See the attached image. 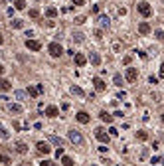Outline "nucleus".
<instances>
[{"instance_id": "nucleus-47", "label": "nucleus", "mask_w": 164, "mask_h": 166, "mask_svg": "<svg viewBox=\"0 0 164 166\" xmlns=\"http://www.w3.org/2000/svg\"><path fill=\"white\" fill-rule=\"evenodd\" d=\"M160 119H162V123H164V115H162V117H160Z\"/></svg>"}, {"instance_id": "nucleus-48", "label": "nucleus", "mask_w": 164, "mask_h": 166, "mask_svg": "<svg viewBox=\"0 0 164 166\" xmlns=\"http://www.w3.org/2000/svg\"><path fill=\"white\" fill-rule=\"evenodd\" d=\"M18 166H28V164H18Z\"/></svg>"}, {"instance_id": "nucleus-30", "label": "nucleus", "mask_w": 164, "mask_h": 166, "mask_svg": "<svg viewBox=\"0 0 164 166\" xmlns=\"http://www.w3.org/2000/svg\"><path fill=\"white\" fill-rule=\"evenodd\" d=\"M0 162H2V164H6V166L12 164V160H10V156H8V154H2V156H0Z\"/></svg>"}, {"instance_id": "nucleus-21", "label": "nucleus", "mask_w": 164, "mask_h": 166, "mask_svg": "<svg viewBox=\"0 0 164 166\" xmlns=\"http://www.w3.org/2000/svg\"><path fill=\"white\" fill-rule=\"evenodd\" d=\"M16 152L26 154V152H28V146H26V143H16Z\"/></svg>"}, {"instance_id": "nucleus-49", "label": "nucleus", "mask_w": 164, "mask_h": 166, "mask_svg": "<svg viewBox=\"0 0 164 166\" xmlns=\"http://www.w3.org/2000/svg\"><path fill=\"white\" fill-rule=\"evenodd\" d=\"M0 6H2V0H0Z\"/></svg>"}, {"instance_id": "nucleus-9", "label": "nucleus", "mask_w": 164, "mask_h": 166, "mask_svg": "<svg viewBox=\"0 0 164 166\" xmlns=\"http://www.w3.org/2000/svg\"><path fill=\"white\" fill-rule=\"evenodd\" d=\"M36 148H38V152H42V154H50V152H52V146L48 143H38Z\"/></svg>"}, {"instance_id": "nucleus-2", "label": "nucleus", "mask_w": 164, "mask_h": 166, "mask_svg": "<svg viewBox=\"0 0 164 166\" xmlns=\"http://www.w3.org/2000/svg\"><path fill=\"white\" fill-rule=\"evenodd\" d=\"M136 79H139V69H136V67H127V71H125V81H127V83H136Z\"/></svg>"}, {"instance_id": "nucleus-50", "label": "nucleus", "mask_w": 164, "mask_h": 166, "mask_svg": "<svg viewBox=\"0 0 164 166\" xmlns=\"http://www.w3.org/2000/svg\"><path fill=\"white\" fill-rule=\"evenodd\" d=\"M162 2H164V0H162Z\"/></svg>"}, {"instance_id": "nucleus-13", "label": "nucleus", "mask_w": 164, "mask_h": 166, "mask_svg": "<svg viewBox=\"0 0 164 166\" xmlns=\"http://www.w3.org/2000/svg\"><path fill=\"white\" fill-rule=\"evenodd\" d=\"M73 59H75V65H79V67H83L85 63H87V57L83 54H75L73 55Z\"/></svg>"}, {"instance_id": "nucleus-38", "label": "nucleus", "mask_w": 164, "mask_h": 166, "mask_svg": "<svg viewBox=\"0 0 164 166\" xmlns=\"http://www.w3.org/2000/svg\"><path fill=\"white\" fill-rule=\"evenodd\" d=\"M148 83H152V85H156V83H158V77H154V75H150V77H148Z\"/></svg>"}, {"instance_id": "nucleus-28", "label": "nucleus", "mask_w": 164, "mask_h": 166, "mask_svg": "<svg viewBox=\"0 0 164 166\" xmlns=\"http://www.w3.org/2000/svg\"><path fill=\"white\" fill-rule=\"evenodd\" d=\"M14 8H16V10H24V8H26V2H24V0H16V2H14Z\"/></svg>"}, {"instance_id": "nucleus-19", "label": "nucleus", "mask_w": 164, "mask_h": 166, "mask_svg": "<svg viewBox=\"0 0 164 166\" xmlns=\"http://www.w3.org/2000/svg\"><path fill=\"white\" fill-rule=\"evenodd\" d=\"M99 117H101V121H105V123H113V115H109L107 111H101Z\"/></svg>"}, {"instance_id": "nucleus-4", "label": "nucleus", "mask_w": 164, "mask_h": 166, "mask_svg": "<svg viewBox=\"0 0 164 166\" xmlns=\"http://www.w3.org/2000/svg\"><path fill=\"white\" fill-rule=\"evenodd\" d=\"M48 52H50L52 57H59V55L63 54V48H61V44H57V42H52V44L48 45Z\"/></svg>"}, {"instance_id": "nucleus-12", "label": "nucleus", "mask_w": 164, "mask_h": 166, "mask_svg": "<svg viewBox=\"0 0 164 166\" xmlns=\"http://www.w3.org/2000/svg\"><path fill=\"white\" fill-rule=\"evenodd\" d=\"M99 26H101V30H105V28H109V26H111V20H109V16H105V14H101V16H99Z\"/></svg>"}, {"instance_id": "nucleus-32", "label": "nucleus", "mask_w": 164, "mask_h": 166, "mask_svg": "<svg viewBox=\"0 0 164 166\" xmlns=\"http://www.w3.org/2000/svg\"><path fill=\"white\" fill-rule=\"evenodd\" d=\"M136 136H139V141H146V138H148V133H146V131H139Z\"/></svg>"}, {"instance_id": "nucleus-44", "label": "nucleus", "mask_w": 164, "mask_h": 166, "mask_svg": "<svg viewBox=\"0 0 164 166\" xmlns=\"http://www.w3.org/2000/svg\"><path fill=\"white\" fill-rule=\"evenodd\" d=\"M125 97H127V93H125V91H119V95H117V99H125Z\"/></svg>"}, {"instance_id": "nucleus-23", "label": "nucleus", "mask_w": 164, "mask_h": 166, "mask_svg": "<svg viewBox=\"0 0 164 166\" xmlns=\"http://www.w3.org/2000/svg\"><path fill=\"white\" fill-rule=\"evenodd\" d=\"M71 93H73V95H77V97H85V91H83L81 87H77V85H73V87H71Z\"/></svg>"}, {"instance_id": "nucleus-46", "label": "nucleus", "mask_w": 164, "mask_h": 166, "mask_svg": "<svg viewBox=\"0 0 164 166\" xmlns=\"http://www.w3.org/2000/svg\"><path fill=\"white\" fill-rule=\"evenodd\" d=\"M2 73H4V65L0 63V75H2Z\"/></svg>"}, {"instance_id": "nucleus-6", "label": "nucleus", "mask_w": 164, "mask_h": 166, "mask_svg": "<svg viewBox=\"0 0 164 166\" xmlns=\"http://www.w3.org/2000/svg\"><path fill=\"white\" fill-rule=\"evenodd\" d=\"M95 136H97V138H99L103 144H109V138H111V136L105 133L103 129H95Z\"/></svg>"}, {"instance_id": "nucleus-33", "label": "nucleus", "mask_w": 164, "mask_h": 166, "mask_svg": "<svg viewBox=\"0 0 164 166\" xmlns=\"http://www.w3.org/2000/svg\"><path fill=\"white\" fill-rule=\"evenodd\" d=\"M14 129H18V131H22V129H28V125H22V123L14 121Z\"/></svg>"}, {"instance_id": "nucleus-10", "label": "nucleus", "mask_w": 164, "mask_h": 166, "mask_svg": "<svg viewBox=\"0 0 164 166\" xmlns=\"http://www.w3.org/2000/svg\"><path fill=\"white\" fill-rule=\"evenodd\" d=\"M93 85H95L97 91H105V89H107V83H105L101 77H93Z\"/></svg>"}, {"instance_id": "nucleus-45", "label": "nucleus", "mask_w": 164, "mask_h": 166, "mask_svg": "<svg viewBox=\"0 0 164 166\" xmlns=\"http://www.w3.org/2000/svg\"><path fill=\"white\" fill-rule=\"evenodd\" d=\"M160 77H164V63L160 65Z\"/></svg>"}, {"instance_id": "nucleus-3", "label": "nucleus", "mask_w": 164, "mask_h": 166, "mask_svg": "<svg viewBox=\"0 0 164 166\" xmlns=\"http://www.w3.org/2000/svg\"><path fill=\"white\" fill-rule=\"evenodd\" d=\"M69 141H71V143L75 144V146H81V144L85 143L83 134L79 133V131H75V129H73V131H69Z\"/></svg>"}, {"instance_id": "nucleus-8", "label": "nucleus", "mask_w": 164, "mask_h": 166, "mask_svg": "<svg viewBox=\"0 0 164 166\" xmlns=\"http://www.w3.org/2000/svg\"><path fill=\"white\" fill-rule=\"evenodd\" d=\"M75 119H77L79 123H81V125H87V123L91 121V117H89V115L85 113V111H79V113L75 115Z\"/></svg>"}, {"instance_id": "nucleus-25", "label": "nucleus", "mask_w": 164, "mask_h": 166, "mask_svg": "<svg viewBox=\"0 0 164 166\" xmlns=\"http://www.w3.org/2000/svg\"><path fill=\"white\" fill-rule=\"evenodd\" d=\"M45 16H48V18H55V16H57V10H55L54 6H50V8L45 10Z\"/></svg>"}, {"instance_id": "nucleus-20", "label": "nucleus", "mask_w": 164, "mask_h": 166, "mask_svg": "<svg viewBox=\"0 0 164 166\" xmlns=\"http://www.w3.org/2000/svg\"><path fill=\"white\" fill-rule=\"evenodd\" d=\"M89 59H91V63H93V65H99V63H101V57H99V54H97V52H91Z\"/></svg>"}, {"instance_id": "nucleus-16", "label": "nucleus", "mask_w": 164, "mask_h": 166, "mask_svg": "<svg viewBox=\"0 0 164 166\" xmlns=\"http://www.w3.org/2000/svg\"><path fill=\"white\" fill-rule=\"evenodd\" d=\"M12 89V83L8 79H0V91H10Z\"/></svg>"}, {"instance_id": "nucleus-14", "label": "nucleus", "mask_w": 164, "mask_h": 166, "mask_svg": "<svg viewBox=\"0 0 164 166\" xmlns=\"http://www.w3.org/2000/svg\"><path fill=\"white\" fill-rule=\"evenodd\" d=\"M45 115L54 119V117H57V115H59V109H57L55 105H50V107H45Z\"/></svg>"}, {"instance_id": "nucleus-41", "label": "nucleus", "mask_w": 164, "mask_h": 166, "mask_svg": "<svg viewBox=\"0 0 164 166\" xmlns=\"http://www.w3.org/2000/svg\"><path fill=\"white\" fill-rule=\"evenodd\" d=\"M131 59H132L131 55H125V57H123V63H127V65H129V63H131Z\"/></svg>"}, {"instance_id": "nucleus-29", "label": "nucleus", "mask_w": 164, "mask_h": 166, "mask_svg": "<svg viewBox=\"0 0 164 166\" xmlns=\"http://www.w3.org/2000/svg\"><path fill=\"white\" fill-rule=\"evenodd\" d=\"M83 40H85V38H83V34H81V32H75V34H73V42H77V44H81Z\"/></svg>"}, {"instance_id": "nucleus-11", "label": "nucleus", "mask_w": 164, "mask_h": 166, "mask_svg": "<svg viewBox=\"0 0 164 166\" xmlns=\"http://www.w3.org/2000/svg\"><path fill=\"white\" fill-rule=\"evenodd\" d=\"M8 111L14 113V115H20V113L24 111V107L20 105V103H10V105H8Z\"/></svg>"}, {"instance_id": "nucleus-36", "label": "nucleus", "mask_w": 164, "mask_h": 166, "mask_svg": "<svg viewBox=\"0 0 164 166\" xmlns=\"http://www.w3.org/2000/svg\"><path fill=\"white\" fill-rule=\"evenodd\" d=\"M40 166H57V164L52 162V160H44V162H40Z\"/></svg>"}, {"instance_id": "nucleus-35", "label": "nucleus", "mask_w": 164, "mask_h": 166, "mask_svg": "<svg viewBox=\"0 0 164 166\" xmlns=\"http://www.w3.org/2000/svg\"><path fill=\"white\" fill-rule=\"evenodd\" d=\"M117 134H119V129L111 127V129H109V136H117Z\"/></svg>"}, {"instance_id": "nucleus-26", "label": "nucleus", "mask_w": 164, "mask_h": 166, "mask_svg": "<svg viewBox=\"0 0 164 166\" xmlns=\"http://www.w3.org/2000/svg\"><path fill=\"white\" fill-rule=\"evenodd\" d=\"M0 136H2L4 141H8V138H10V133H8V131L2 127V123H0Z\"/></svg>"}, {"instance_id": "nucleus-34", "label": "nucleus", "mask_w": 164, "mask_h": 166, "mask_svg": "<svg viewBox=\"0 0 164 166\" xmlns=\"http://www.w3.org/2000/svg\"><path fill=\"white\" fill-rule=\"evenodd\" d=\"M154 36H156V40H164V32H162V30H156Z\"/></svg>"}, {"instance_id": "nucleus-42", "label": "nucleus", "mask_w": 164, "mask_h": 166, "mask_svg": "<svg viewBox=\"0 0 164 166\" xmlns=\"http://www.w3.org/2000/svg\"><path fill=\"white\" fill-rule=\"evenodd\" d=\"M71 2H73L75 6H83V4H85V0H71Z\"/></svg>"}, {"instance_id": "nucleus-40", "label": "nucleus", "mask_w": 164, "mask_h": 166, "mask_svg": "<svg viewBox=\"0 0 164 166\" xmlns=\"http://www.w3.org/2000/svg\"><path fill=\"white\" fill-rule=\"evenodd\" d=\"M85 22V16H77L75 18V24H83Z\"/></svg>"}, {"instance_id": "nucleus-37", "label": "nucleus", "mask_w": 164, "mask_h": 166, "mask_svg": "<svg viewBox=\"0 0 164 166\" xmlns=\"http://www.w3.org/2000/svg\"><path fill=\"white\" fill-rule=\"evenodd\" d=\"M95 38H97V40H101V38H103V30H101V28H99V30H95Z\"/></svg>"}, {"instance_id": "nucleus-15", "label": "nucleus", "mask_w": 164, "mask_h": 166, "mask_svg": "<svg viewBox=\"0 0 164 166\" xmlns=\"http://www.w3.org/2000/svg\"><path fill=\"white\" fill-rule=\"evenodd\" d=\"M150 30H152V28H150V24H148V22H141V24H139V32H141L142 36L150 34Z\"/></svg>"}, {"instance_id": "nucleus-5", "label": "nucleus", "mask_w": 164, "mask_h": 166, "mask_svg": "<svg viewBox=\"0 0 164 166\" xmlns=\"http://www.w3.org/2000/svg\"><path fill=\"white\" fill-rule=\"evenodd\" d=\"M44 93V85L42 83H38V85H32V87H28V95L30 97H40Z\"/></svg>"}, {"instance_id": "nucleus-1", "label": "nucleus", "mask_w": 164, "mask_h": 166, "mask_svg": "<svg viewBox=\"0 0 164 166\" xmlns=\"http://www.w3.org/2000/svg\"><path fill=\"white\" fill-rule=\"evenodd\" d=\"M136 10H139V14L144 16V18H150V16H152V8H150L148 2H139V4H136Z\"/></svg>"}, {"instance_id": "nucleus-39", "label": "nucleus", "mask_w": 164, "mask_h": 166, "mask_svg": "<svg viewBox=\"0 0 164 166\" xmlns=\"http://www.w3.org/2000/svg\"><path fill=\"white\" fill-rule=\"evenodd\" d=\"M55 156H57V158H59V156H63V146H59V148L55 150Z\"/></svg>"}, {"instance_id": "nucleus-22", "label": "nucleus", "mask_w": 164, "mask_h": 166, "mask_svg": "<svg viewBox=\"0 0 164 166\" xmlns=\"http://www.w3.org/2000/svg\"><path fill=\"white\" fill-rule=\"evenodd\" d=\"M14 97L18 101H26L28 99V93H26V91H14Z\"/></svg>"}, {"instance_id": "nucleus-18", "label": "nucleus", "mask_w": 164, "mask_h": 166, "mask_svg": "<svg viewBox=\"0 0 164 166\" xmlns=\"http://www.w3.org/2000/svg\"><path fill=\"white\" fill-rule=\"evenodd\" d=\"M10 28H14V30H20V28H24V20H18V18H14L10 22Z\"/></svg>"}, {"instance_id": "nucleus-24", "label": "nucleus", "mask_w": 164, "mask_h": 166, "mask_svg": "<svg viewBox=\"0 0 164 166\" xmlns=\"http://www.w3.org/2000/svg\"><path fill=\"white\" fill-rule=\"evenodd\" d=\"M61 164L63 166H73V158H71V156H61Z\"/></svg>"}, {"instance_id": "nucleus-17", "label": "nucleus", "mask_w": 164, "mask_h": 166, "mask_svg": "<svg viewBox=\"0 0 164 166\" xmlns=\"http://www.w3.org/2000/svg\"><path fill=\"white\" fill-rule=\"evenodd\" d=\"M48 141H50L52 144H55V146H63V141H61L59 136H54V134H50V136H48Z\"/></svg>"}, {"instance_id": "nucleus-31", "label": "nucleus", "mask_w": 164, "mask_h": 166, "mask_svg": "<svg viewBox=\"0 0 164 166\" xmlns=\"http://www.w3.org/2000/svg\"><path fill=\"white\" fill-rule=\"evenodd\" d=\"M28 16H30V18H40V10H38V8H32V10L28 12Z\"/></svg>"}, {"instance_id": "nucleus-27", "label": "nucleus", "mask_w": 164, "mask_h": 166, "mask_svg": "<svg viewBox=\"0 0 164 166\" xmlns=\"http://www.w3.org/2000/svg\"><path fill=\"white\" fill-rule=\"evenodd\" d=\"M113 83H115L117 87H121V85H123V75H121V73H117V75L113 77Z\"/></svg>"}, {"instance_id": "nucleus-43", "label": "nucleus", "mask_w": 164, "mask_h": 166, "mask_svg": "<svg viewBox=\"0 0 164 166\" xmlns=\"http://www.w3.org/2000/svg\"><path fill=\"white\" fill-rule=\"evenodd\" d=\"M113 50H115V52H121V44H119V42L113 44Z\"/></svg>"}, {"instance_id": "nucleus-7", "label": "nucleus", "mask_w": 164, "mask_h": 166, "mask_svg": "<svg viewBox=\"0 0 164 166\" xmlns=\"http://www.w3.org/2000/svg\"><path fill=\"white\" fill-rule=\"evenodd\" d=\"M26 48L32 50V52H40V50H42V44L36 42V40H26Z\"/></svg>"}]
</instances>
